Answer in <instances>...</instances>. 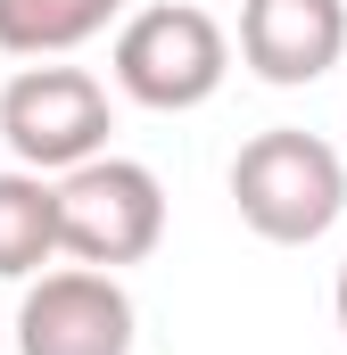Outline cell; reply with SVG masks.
Returning <instances> with one entry per match:
<instances>
[{
  "label": "cell",
  "mask_w": 347,
  "mask_h": 355,
  "mask_svg": "<svg viewBox=\"0 0 347 355\" xmlns=\"http://www.w3.org/2000/svg\"><path fill=\"white\" fill-rule=\"evenodd\" d=\"M232 207H240V223L257 240L306 248V240H323L339 223V207H347V157L331 141L298 132V124H273V132H257L232 157Z\"/></svg>",
  "instance_id": "6da1fadb"
},
{
  "label": "cell",
  "mask_w": 347,
  "mask_h": 355,
  "mask_svg": "<svg viewBox=\"0 0 347 355\" xmlns=\"http://www.w3.org/2000/svg\"><path fill=\"white\" fill-rule=\"evenodd\" d=\"M166 240V190L149 166L133 157H91L58 182V248L75 265H141L149 248Z\"/></svg>",
  "instance_id": "3957f363"
},
{
  "label": "cell",
  "mask_w": 347,
  "mask_h": 355,
  "mask_svg": "<svg viewBox=\"0 0 347 355\" xmlns=\"http://www.w3.org/2000/svg\"><path fill=\"white\" fill-rule=\"evenodd\" d=\"M108 17H124V0H0V50L58 58V50H83L91 33H108Z\"/></svg>",
  "instance_id": "ba28073f"
},
{
  "label": "cell",
  "mask_w": 347,
  "mask_h": 355,
  "mask_svg": "<svg viewBox=\"0 0 347 355\" xmlns=\"http://www.w3.org/2000/svg\"><path fill=\"white\" fill-rule=\"evenodd\" d=\"M347 50V0H240V58L257 83H314Z\"/></svg>",
  "instance_id": "8992f818"
},
{
  "label": "cell",
  "mask_w": 347,
  "mask_h": 355,
  "mask_svg": "<svg viewBox=\"0 0 347 355\" xmlns=\"http://www.w3.org/2000/svg\"><path fill=\"white\" fill-rule=\"evenodd\" d=\"M0 141L25 174H75L108 149V91L83 67H25L0 91Z\"/></svg>",
  "instance_id": "277c9868"
},
{
  "label": "cell",
  "mask_w": 347,
  "mask_h": 355,
  "mask_svg": "<svg viewBox=\"0 0 347 355\" xmlns=\"http://www.w3.org/2000/svg\"><path fill=\"white\" fill-rule=\"evenodd\" d=\"M17 355H133V297L99 265L42 272L17 306Z\"/></svg>",
  "instance_id": "5b68a950"
},
{
  "label": "cell",
  "mask_w": 347,
  "mask_h": 355,
  "mask_svg": "<svg viewBox=\"0 0 347 355\" xmlns=\"http://www.w3.org/2000/svg\"><path fill=\"white\" fill-rule=\"evenodd\" d=\"M331 297H339V331H347V265H339V289H331Z\"/></svg>",
  "instance_id": "9c48e42d"
},
{
  "label": "cell",
  "mask_w": 347,
  "mask_h": 355,
  "mask_svg": "<svg viewBox=\"0 0 347 355\" xmlns=\"http://www.w3.org/2000/svg\"><path fill=\"white\" fill-rule=\"evenodd\" d=\"M223 75H232V42L198 0H158V8L124 17V33H116V83H124V99H141L158 116L207 107Z\"/></svg>",
  "instance_id": "7a4b0ae2"
},
{
  "label": "cell",
  "mask_w": 347,
  "mask_h": 355,
  "mask_svg": "<svg viewBox=\"0 0 347 355\" xmlns=\"http://www.w3.org/2000/svg\"><path fill=\"white\" fill-rule=\"evenodd\" d=\"M58 248V182L42 174H0V281L42 272Z\"/></svg>",
  "instance_id": "52a82bcc"
}]
</instances>
